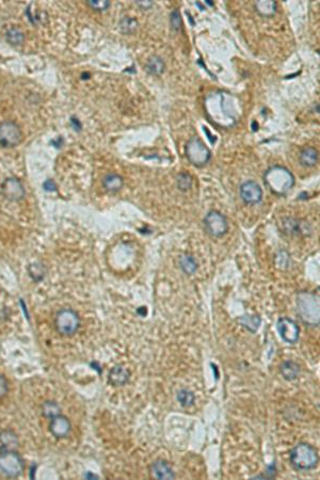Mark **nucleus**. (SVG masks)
Masks as SVG:
<instances>
[{
	"mask_svg": "<svg viewBox=\"0 0 320 480\" xmlns=\"http://www.w3.org/2000/svg\"><path fill=\"white\" fill-rule=\"evenodd\" d=\"M264 182L271 192L284 195L295 185V177L291 172L281 166H273L266 171Z\"/></svg>",
	"mask_w": 320,
	"mask_h": 480,
	"instance_id": "obj_1",
	"label": "nucleus"
},
{
	"mask_svg": "<svg viewBox=\"0 0 320 480\" xmlns=\"http://www.w3.org/2000/svg\"><path fill=\"white\" fill-rule=\"evenodd\" d=\"M297 310L301 320L308 327L319 324V297L310 292H300L297 297Z\"/></svg>",
	"mask_w": 320,
	"mask_h": 480,
	"instance_id": "obj_2",
	"label": "nucleus"
},
{
	"mask_svg": "<svg viewBox=\"0 0 320 480\" xmlns=\"http://www.w3.org/2000/svg\"><path fill=\"white\" fill-rule=\"evenodd\" d=\"M289 461L296 470L313 469L319 461L318 451L307 443H299L290 450Z\"/></svg>",
	"mask_w": 320,
	"mask_h": 480,
	"instance_id": "obj_3",
	"label": "nucleus"
},
{
	"mask_svg": "<svg viewBox=\"0 0 320 480\" xmlns=\"http://www.w3.org/2000/svg\"><path fill=\"white\" fill-rule=\"evenodd\" d=\"M55 327L62 336H73L80 327L79 315L72 309L61 310L56 315Z\"/></svg>",
	"mask_w": 320,
	"mask_h": 480,
	"instance_id": "obj_4",
	"label": "nucleus"
},
{
	"mask_svg": "<svg viewBox=\"0 0 320 480\" xmlns=\"http://www.w3.org/2000/svg\"><path fill=\"white\" fill-rule=\"evenodd\" d=\"M25 468L23 458L16 450L0 451V473L9 478L20 477Z\"/></svg>",
	"mask_w": 320,
	"mask_h": 480,
	"instance_id": "obj_5",
	"label": "nucleus"
},
{
	"mask_svg": "<svg viewBox=\"0 0 320 480\" xmlns=\"http://www.w3.org/2000/svg\"><path fill=\"white\" fill-rule=\"evenodd\" d=\"M186 155L195 167H203L211 159V152L199 137H192L186 147Z\"/></svg>",
	"mask_w": 320,
	"mask_h": 480,
	"instance_id": "obj_6",
	"label": "nucleus"
},
{
	"mask_svg": "<svg viewBox=\"0 0 320 480\" xmlns=\"http://www.w3.org/2000/svg\"><path fill=\"white\" fill-rule=\"evenodd\" d=\"M23 140V133L20 126L13 121H4L0 123V147L11 149L19 146Z\"/></svg>",
	"mask_w": 320,
	"mask_h": 480,
	"instance_id": "obj_7",
	"label": "nucleus"
},
{
	"mask_svg": "<svg viewBox=\"0 0 320 480\" xmlns=\"http://www.w3.org/2000/svg\"><path fill=\"white\" fill-rule=\"evenodd\" d=\"M204 226L212 237H221L226 234L228 223L225 217L217 211L209 212L204 218Z\"/></svg>",
	"mask_w": 320,
	"mask_h": 480,
	"instance_id": "obj_8",
	"label": "nucleus"
},
{
	"mask_svg": "<svg viewBox=\"0 0 320 480\" xmlns=\"http://www.w3.org/2000/svg\"><path fill=\"white\" fill-rule=\"evenodd\" d=\"M277 329L281 338L288 344H296L299 340L300 328L295 320L288 317H282L277 322Z\"/></svg>",
	"mask_w": 320,
	"mask_h": 480,
	"instance_id": "obj_9",
	"label": "nucleus"
},
{
	"mask_svg": "<svg viewBox=\"0 0 320 480\" xmlns=\"http://www.w3.org/2000/svg\"><path fill=\"white\" fill-rule=\"evenodd\" d=\"M2 193L7 198V200L11 202L21 201L25 197L26 191L24 185L20 179L15 177H9L4 180L2 184Z\"/></svg>",
	"mask_w": 320,
	"mask_h": 480,
	"instance_id": "obj_10",
	"label": "nucleus"
},
{
	"mask_svg": "<svg viewBox=\"0 0 320 480\" xmlns=\"http://www.w3.org/2000/svg\"><path fill=\"white\" fill-rule=\"evenodd\" d=\"M240 196L246 204H257L263 200V190L254 180H248L240 186Z\"/></svg>",
	"mask_w": 320,
	"mask_h": 480,
	"instance_id": "obj_11",
	"label": "nucleus"
},
{
	"mask_svg": "<svg viewBox=\"0 0 320 480\" xmlns=\"http://www.w3.org/2000/svg\"><path fill=\"white\" fill-rule=\"evenodd\" d=\"M49 430L53 437L57 439H64L68 437V434L72 430V425L67 418L63 415H57L55 418L50 419L49 423Z\"/></svg>",
	"mask_w": 320,
	"mask_h": 480,
	"instance_id": "obj_12",
	"label": "nucleus"
},
{
	"mask_svg": "<svg viewBox=\"0 0 320 480\" xmlns=\"http://www.w3.org/2000/svg\"><path fill=\"white\" fill-rule=\"evenodd\" d=\"M150 476L159 480H170L175 478V474L171 465L165 460H157L150 465Z\"/></svg>",
	"mask_w": 320,
	"mask_h": 480,
	"instance_id": "obj_13",
	"label": "nucleus"
},
{
	"mask_svg": "<svg viewBox=\"0 0 320 480\" xmlns=\"http://www.w3.org/2000/svg\"><path fill=\"white\" fill-rule=\"evenodd\" d=\"M19 444V438L14 431L8 429L0 432V451L16 450Z\"/></svg>",
	"mask_w": 320,
	"mask_h": 480,
	"instance_id": "obj_14",
	"label": "nucleus"
},
{
	"mask_svg": "<svg viewBox=\"0 0 320 480\" xmlns=\"http://www.w3.org/2000/svg\"><path fill=\"white\" fill-rule=\"evenodd\" d=\"M129 371L123 366H115L109 374V381L114 386H122L128 382Z\"/></svg>",
	"mask_w": 320,
	"mask_h": 480,
	"instance_id": "obj_15",
	"label": "nucleus"
},
{
	"mask_svg": "<svg viewBox=\"0 0 320 480\" xmlns=\"http://www.w3.org/2000/svg\"><path fill=\"white\" fill-rule=\"evenodd\" d=\"M281 374L287 381H293L300 374V366L293 361H285L281 365Z\"/></svg>",
	"mask_w": 320,
	"mask_h": 480,
	"instance_id": "obj_16",
	"label": "nucleus"
},
{
	"mask_svg": "<svg viewBox=\"0 0 320 480\" xmlns=\"http://www.w3.org/2000/svg\"><path fill=\"white\" fill-rule=\"evenodd\" d=\"M103 185L104 188L109 192H118L123 188L124 185V180L123 177L115 174V173H110L108 175H106L103 179Z\"/></svg>",
	"mask_w": 320,
	"mask_h": 480,
	"instance_id": "obj_17",
	"label": "nucleus"
},
{
	"mask_svg": "<svg viewBox=\"0 0 320 480\" xmlns=\"http://www.w3.org/2000/svg\"><path fill=\"white\" fill-rule=\"evenodd\" d=\"M300 162L304 167H314L318 162V151L314 148H305L300 153Z\"/></svg>",
	"mask_w": 320,
	"mask_h": 480,
	"instance_id": "obj_18",
	"label": "nucleus"
},
{
	"mask_svg": "<svg viewBox=\"0 0 320 480\" xmlns=\"http://www.w3.org/2000/svg\"><path fill=\"white\" fill-rule=\"evenodd\" d=\"M165 67H166L165 62L159 56L150 57L145 64V70L147 73L150 75H156V76L163 74Z\"/></svg>",
	"mask_w": 320,
	"mask_h": 480,
	"instance_id": "obj_19",
	"label": "nucleus"
},
{
	"mask_svg": "<svg viewBox=\"0 0 320 480\" xmlns=\"http://www.w3.org/2000/svg\"><path fill=\"white\" fill-rule=\"evenodd\" d=\"M255 9L262 16L269 17L274 15L275 12H277L278 5L275 2H271V0H267V2L261 0V2H257L255 4Z\"/></svg>",
	"mask_w": 320,
	"mask_h": 480,
	"instance_id": "obj_20",
	"label": "nucleus"
},
{
	"mask_svg": "<svg viewBox=\"0 0 320 480\" xmlns=\"http://www.w3.org/2000/svg\"><path fill=\"white\" fill-rule=\"evenodd\" d=\"M180 267L187 275H192L198 269V262L192 255L185 254L180 258Z\"/></svg>",
	"mask_w": 320,
	"mask_h": 480,
	"instance_id": "obj_21",
	"label": "nucleus"
},
{
	"mask_svg": "<svg viewBox=\"0 0 320 480\" xmlns=\"http://www.w3.org/2000/svg\"><path fill=\"white\" fill-rule=\"evenodd\" d=\"M239 322L242 325H244L245 328H247L249 331L251 332H256L260 328V324L262 322L260 316H243L242 318L239 319Z\"/></svg>",
	"mask_w": 320,
	"mask_h": 480,
	"instance_id": "obj_22",
	"label": "nucleus"
},
{
	"mask_svg": "<svg viewBox=\"0 0 320 480\" xmlns=\"http://www.w3.org/2000/svg\"><path fill=\"white\" fill-rule=\"evenodd\" d=\"M7 41L11 45H14V46H19V45H22L24 43L25 34L20 28L13 27V28L9 29L7 32Z\"/></svg>",
	"mask_w": 320,
	"mask_h": 480,
	"instance_id": "obj_23",
	"label": "nucleus"
},
{
	"mask_svg": "<svg viewBox=\"0 0 320 480\" xmlns=\"http://www.w3.org/2000/svg\"><path fill=\"white\" fill-rule=\"evenodd\" d=\"M61 411V407L60 405L55 402V401H46V402H44V404L42 405V413L43 415L45 416L46 419H52V418H55V416L61 414L60 413Z\"/></svg>",
	"mask_w": 320,
	"mask_h": 480,
	"instance_id": "obj_24",
	"label": "nucleus"
},
{
	"mask_svg": "<svg viewBox=\"0 0 320 480\" xmlns=\"http://www.w3.org/2000/svg\"><path fill=\"white\" fill-rule=\"evenodd\" d=\"M177 400L184 406V407H188L191 406L194 402V395L192 392L188 391V389H181V391L177 393Z\"/></svg>",
	"mask_w": 320,
	"mask_h": 480,
	"instance_id": "obj_25",
	"label": "nucleus"
},
{
	"mask_svg": "<svg viewBox=\"0 0 320 480\" xmlns=\"http://www.w3.org/2000/svg\"><path fill=\"white\" fill-rule=\"evenodd\" d=\"M28 270L30 277H32L34 281H41L44 276H45V269H44L43 265L39 264V262H34V264L30 265Z\"/></svg>",
	"mask_w": 320,
	"mask_h": 480,
	"instance_id": "obj_26",
	"label": "nucleus"
},
{
	"mask_svg": "<svg viewBox=\"0 0 320 480\" xmlns=\"http://www.w3.org/2000/svg\"><path fill=\"white\" fill-rule=\"evenodd\" d=\"M176 183L180 190H182V191H187V190L190 189L192 186V178L189 174L181 173L176 178Z\"/></svg>",
	"mask_w": 320,
	"mask_h": 480,
	"instance_id": "obj_27",
	"label": "nucleus"
},
{
	"mask_svg": "<svg viewBox=\"0 0 320 480\" xmlns=\"http://www.w3.org/2000/svg\"><path fill=\"white\" fill-rule=\"evenodd\" d=\"M88 6L95 11L103 12L106 11L111 6V4L108 0H90V2H88Z\"/></svg>",
	"mask_w": 320,
	"mask_h": 480,
	"instance_id": "obj_28",
	"label": "nucleus"
},
{
	"mask_svg": "<svg viewBox=\"0 0 320 480\" xmlns=\"http://www.w3.org/2000/svg\"><path fill=\"white\" fill-rule=\"evenodd\" d=\"M137 26H138L137 21L131 19V17H124L121 22V29L126 33L132 32L137 28Z\"/></svg>",
	"mask_w": 320,
	"mask_h": 480,
	"instance_id": "obj_29",
	"label": "nucleus"
},
{
	"mask_svg": "<svg viewBox=\"0 0 320 480\" xmlns=\"http://www.w3.org/2000/svg\"><path fill=\"white\" fill-rule=\"evenodd\" d=\"M170 22L173 27V29L175 30H180L181 26H182V20H181V15L179 10H174L171 15H170Z\"/></svg>",
	"mask_w": 320,
	"mask_h": 480,
	"instance_id": "obj_30",
	"label": "nucleus"
},
{
	"mask_svg": "<svg viewBox=\"0 0 320 480\" xmlns=\"http://www.w3.org/2000/svg\"><path fill=\"white\" fill-rule=\"evenodd\" d=\"M9 392V383L7 381V379L0 375V398L5 397Z\"/></svg>",
	"mask_w": 320,
	"mask_h": 480,
	"instance_id": "obj_31",
	"label": "nucleus"
},
{
	"mask_svg": "<svg viewBox=\"0 0 320 480\" xmlns=\"http://www.w3.org/2000/svg\"><path fill=\"white\" fill-rule=\"evenodd\" d=\"M289 223H286V231L293 234V233H299L300 231V224L298 223V221H295V220H292V219H289L288 220Z\"/></svg>",
	"mask_w": 320,
	"mask_h": 480,
	"instance_id": "obj_32",
	"label": "nucleus"
},
{
	"mask_svg": "<svg viewBox=\"0 0 320 480\" xmlns=\"http://www.w3.org/2000/svg\"><path fill=\"white\" fill-rule=\"evenodd\" d=\"M43 187L45 188V190H47V191H51V190H56V185H55V183H53L52 180H50V179L46 180V182L44 183Z\"/></svg>",
	"mask_w": 320,
	"mask_h": 480,
	"instance_id": "obj_33",
	"label": "nucleus"
},
{
	"mask_svg": "<svg viewBox=\"0 0 320 480\" xmlns=\"http://www.w3.org/2000/svg\"><path fill=\"white\" fill-rule=\"evenodd\" d=\"M137 5L142 9H148L153 6L152 2H137Z\"/></svg>",
	"mask_w": 320,
	"mask_h": 480,
	"instance_id": "obj_34",
	"label": "nucleus"
},
{
	"mask_svg": "<svg viewBox=\"0 0 320 480\" xmlns=\"http://www.w3.org/2000/svg\"><path fill=\"white\" fill-rule=\"evenodd\" d=\"M257 127H259V125H257L256 122H253L252 123V129L255 131V130H257Z\"/></svg>",
	"mask_w": 320,
	"mask_h": 480,
	"instance_id": "obj_35",
	"label": "nucleus"
},
{
	"mask_svg": "<svg viewBox=\"0 0 320 480\" xmlns=\"http://www.w3.org/2000/svg\"><path fill=\"white\" fill-rule=\"evenodd\" d=\"M206 4H207V5H209V6H213V4H212V3H210V2H206Z\"/></svg>",
	"mask_w": 320,
	"mask_h": 480,
	"instance_id": "obj_36",
	"label": "nucleus"
}]
</instances>
